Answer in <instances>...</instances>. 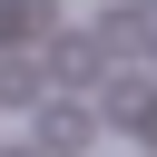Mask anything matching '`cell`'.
Returning a JSON list of instances; mask_svg holds the SVG:
<instances>
[{"mask_svg":"<svg viewBox=\"0 0 157 157\" xmlns=\"http://www.w3.org/2000/svg\"><path fill=\"white\" fill-rule=\"evenodd\" d=\"M59 29V0H0V49L10 39H49Z\"/></svg>","mask_w":157,"mask_h":157,"instance_id":"277c9868","label":"cell"},{"mask_svg":"<svg viewBox=\"0 0 157 157\" xmlns=\"http://www.w3.org/2000/svg\"><path fill=\"white\" fill-rule=\"evenodd\" d=\"M137 10H157V0H137Z\"/></svg>","mask_w":157,"mask_h":157,"instance_id":"52a82bcc","label":"cell"},{"mask_svg":"<svg viewBox=\"0 0 157 157\" xmlns=\"http://www.w3.org/2000/svg\"><path fill=\"white\" fill-rule=\"evenodd\" d=\"M39 98H49V69H39V59H10V49H0V108H39Z\"/></svg>","mask_w":157,"mask_h":157,"instance_id":"3957f363","label":"cell"},{"mask_svg":"<svg viewBox=\"0 0 157 157\" xmlns=\"http://www.w3.org/2000/svg\"><path fill=\"white\" fill-rule=\"evenodd\" d=\"M39 147H49V157L88 147V108H49V98H39Z\"/></svg>","mask_w":157,"mask_h":157,"instance_id":"5b68a950","label":"cell"},{"mask_svg":"<svg viewBox=\"0 0 157 157\" xmlns=\"http://www.w3.org/2000/svg\"><path fill=\"white\" fill-rule=\"evenodd\" d=\"M98 108L147 137V128H157V78H137V69H128V78H98Z\"/></svg>","mask_w":157,"mask_h":157,"instance_id":"6da1fadb","label":"cell"},{"mask_svg":"<svg viewBox=\"0 0 157 157\" xmlns=\"http://www.w3.org/2000/svg\"><path fill=\"white\" fill-rule=\"evenodd\" d=\"M147 137H157V128H147Z\"/></svg>","mask_w":157,"mask_h":157,"instance_id":"ba28073f","label":"cell"},{"mask_svg":"<svg viewBox=\"0 0 157 157\" xmlns=\"http://www.w3.org/2000/svg\"><path fill=\"white\" fill-rule=\"evenodd\" d=\"M88 39H98V59H108V49H118V59H137L157 29H147V10H137V0H118V10H98V29H88Z\"/></svg>","mask_w":157,"mask_h":157,"instance_id":"7a4b0ae2","label":"cell"},{"mask_svg":"<svg viewBox=\"0 0 157 157\" xmlns=\"http://www.w3.org/2000/svg\"><path fill=\"white\" fill-rule=\"evenodd\" d=\"M147 49H157V39H147Z\"/></svg>","mask_w":157,"mask_h":157,"instance_id":"9c48e42d","label":"cell"},{"mask_svg":"<svg viewBox=\"0 0 157 157\" xmlns=\"http://www.w3.org/2000/svg\"><path fill=\"white\" fill-rule=\"evenodd\" d=\"M49 69H59V78H98V39H78V29H49Z\"/></svg>","mask_w":157,"mask_h":157,"instance_id":"8992f818","label":"cell"}]
</instances>
